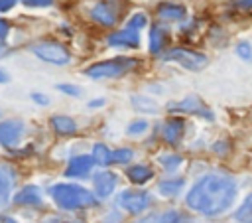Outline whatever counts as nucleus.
I'll use <instances>...</instances> for the list:
<instances>
[{
    "label": "nucleus",
    "instance_id": "nucleus-37",
    "mask_svg": "<svg viewBox=\"0 0 252 223\" xmlns=\"http://www.w3.org/2000/svg\"><path fill=\"white\" fill-rule=\"evenodd\" d=\"M4 223H16V221H12V219H6V221H4Z\"/></svg>",
    "mask_w": 252,
    "mask_h": 223
},
{
    "label": "nucleus",
    "instance_id": "nucleus-17",
    "mask_svg": "<svg viewBox=\"0 0 252 223\" xmlns=\"http://www.w3.org/2000/svg\"><path fill=\"white\" fill-rule=\"evenodd\" d=\"M179 221H181V217L175 211H167V213H154V215L142 217L136 223H179Z\"/></svg>",
    "mask_w": 252,
    "mask_h": 223
},
{
    "label": "nucleus",
    "instance_id": "nucleus-20",
    "mask_svg": "<svg viewBox=\"0 0 252 223\" xmlns=\"http://www.w3.org/2000/svg\"><path fill=\"white\" fill-rule=\"evenodd\" d=\"M93 160H94L96 164H100V166L112 164V160H110V150H108L104 144H94V148H93Z\"/></svg>",
    "mask_w": 252,
    "mask_h": 223
},
{
    "label": "nucleus",
    "instance_id": "nucleus-13",
    "mask_svg": "<svg viewBox=\"0 0 252 223\" xmlns=\"http://www.w3.org/2000/svg\"><path fill=\"white\" fill-rule=\"evenodd\" d=\"M169 109H171V111H183V112H199V114L211 118V112H207V109L201 105V101H199L197 97H189V99H185V101H181V103L171 105Z\"/></svg>",
    "mask_w": 252,
    "mask_h": 223
},
{
    "label": "nucleus",
    "instance_id": "nucleus-2",
    "mask_svg": "<svg viewBox=\"0 0 252 223\" xmlns=\"http://www.w3.org/2000/svg\"><path fill=\"white\" fill-rule=\"evenodd\" d=\"M51 197L61 209H81V207H93L96 203L94 195L75 184H57L51 187Z\"/></svg>",
    "mask_w": 252,
    "mask_h": 223
},
{
    "label": "nucleus",
    "instance_id": "nucleus-9",
    "mask_svg": "<svg viewBox=\"0 0 252 223\" xmlns=\"http://www.w3.org/2000/svg\"><path fill=\"white\" fill-rule=\"evenodd\" d=\"M108 43L114 45V47H138V45H140L138 30L126 28V30L114 32V34L108 36Z\"/></svg>",
    "mask_w": 252,
    "mask_h": 223
},
{
    "label": "nucleus",
    "instance_id": "nucleus-4",
    "mask_svg": "<svg viewBox=\"0 0 252 223\" xmlns=\"http://www.w3.org/2000/svg\"><path fill=\"white\" fill-rule=\"evenodd\" d=\"M163 59L165 61H175V63H179V65H183V67H187L191 71L203 69L207 65V61H209L207 55L197 53V51H191V49H185V47H175V49L167 51L163 55Z\"/></svg>",
    "mask_w": 252,
    "mask_h": 223
},
{
    "label": "nucleus",
    "instance_id": "nucleus-15",
    "mask_svg": "<svg viewBox=\"0 0 252 223\" xmlns=\"http://www.w3.org/2000/svg\"><path fill=\"white\" fill-rule=\"evenodd\" d=\"M181 132H183V120L181 118H169L163 124V138L169 144H175L181 138Z\"/></svg>",
    "mask_w": 252,
    "mask_h": 223
},
{
    "label": "nucleus",
    "instance_id": "nucleus-22",
    "mask_svg": "<svg viewBox=\"0 0 252 223\" xmlns=\"http://www.w3.org/2000/svg\"><path fill=\"white\" fill-rule=\"evenodd\" d=\"M132 105L138 109V111H144V112H158V105L146 97H132Z\"/></svg>",
    "mask_w": 252,
    "mask_h": 223
},
{
    "label": "nucleus",
    "instance_id": "nucleus-3",
    "mask_svg": "<svg viewBox=\"0 0 252 223\" xmlns=\"http://www.w3.org/2000/svg\"><path fill=\"white\" fill-rule=\"evenodd\" d=\"M136 65V61L132 57H114L108 61H100L94 63L91 67H87V75L93 79H108V77H120L126 71H130Z\"/></svg>",
    "mask_w": 252,
    "mask_h": 223
},
{
    "label": "nucleus",
    "instance_id": "nucleus-27",
    "mask_svg": "<svg viewBox=\"0 0 252 223\" xmlns=\"http://www.w3.org/2000/svg\"><path fill=\"white\" fill-rule=\"evenodd\" d=\"M146 128H148V122L136 120V122H132V124L128 126V134H140V132H144Z\"/></svg>",
    "mask_w": 252,
    "mask_h": 223
},
{
    "label": "nucleus",
    "instance_id": "nucleus-12",
    "mask_svg": "<svg viewBox=\"0 0 252 223\" xmlns=\"http://www.w3.org/2000/svg\"><path fill=\"white\" fill-rule=\"evenodd\" d=\"M18 205H41V191L35 186H26L14 197Z\"/></svg>",
    "mask_w": 252,
    "mask_h": 223
},
{
    "label": "nucleus",
    "instance_id": "nucleus-16",
    "mask_svg": "<svg viewBox=\"0 0 252 223\" xmlns=\"http://www.w3.org/2000/svg\"><path fill=\"white\" fill-rule=\"evenodd\" d=\"M51 126H53V130L59 132V134H73V132L77 130L75 120L69 118V116H61V114L51 116Z\"/></svg>",
    "mask_w": 252,
    "mask_h": 223
},
{
    "label": "nucleus",
    "instance_id": "nucleus-6",
    "mask_svg": "<svg viewBox=\"0 0 252 223\" xmlns=\"http://www.w3.org/2000/svg\"><path fill=\"white\" fill-rule=\"evenodd\" d=\"M118 205L130 213H140L150 205V193L142 189H128L118 195Z\"/></svg>",
    "mask_w": 252,
    "mask_h": 223
},
{
    "label": "nucleus",
    "instance_id": "nucleus-35",
    "mask_svg": "<svg viewBox=\"0 0 252 223\" xmlns=\"http://www.w3.org/2000/svg\"><path fill=\"white\" fill-rule=\"evenodd\" d=\"M4 81H8V75L4 71H0V83H4Z\"/></svg>",
    "mask_w": 252,
    "mask_h": 223
},
{
    "label": "nucleus",
    "instance_id": "nucleus-40",
    "mask_svg": "<svg viewBox=\"0 0 252 223\" xmlns=\"http://www.w3.org/2000/svg\"><path fill=\"white\" fill-rule=\"evenodd\" d=\"M51 223H55V221H51Z\"/></svg>",
    "mask_w": 252,
    "mask_h": 223
},
{
    "label": "nucleus",
    "instance_id": "nucleus-25",
    "mask_svg": "<svg viewBox=\"0 0 252 223\" xmlns=\"http://www.w3.org/2000/svg\"><path fill=\"white\" fill-rule=\"evenodd\" d=\"M159 164H163L165 170H175L181 164V158L179 156H159Z\"/></svg>",
    "mask_w": 252,
    "mask_h": 223
},
{
    "label": "nucleus",
    "instance_id": "nucleus-26",
    "mask_svg": "<svg viewBox=\"0 0 252 223\" xmlns=\"http://www.w3.org/2000/svg\"><path fill=\"white\" fill-rule=\"evenodd\" d=\"M146 26V16L144 14H134L130 20H128V26L126 28H132V30H140Z\"/></svg>",
    "mask_w": 252,
    "mask_h": 223
},
{
    "label": "nucleus",
    "instance_id": "nucleus-31",
    "mask_svg": "<svg viewBox=\"0 0 252 223\" xmlns=\"http://www.w3.org/2000/svg\"><path fill=\"white\" fill-rule=\"evenodd\" d=\"M238 55L244 57V59H250V55H252V53H250V45H248V43H240V45H238Z\"/></svg>",
    "mask_w": 252,
    "mask_h": 223
},
{
    "label": "nucleus",
    "instance_id": "nucleus-11",
    "mask_svg": "<svg viewBox=\"0 0 252 223\" xmlns=\"http://www.w3.org/2000/svg\"><path fill=\"white\" fill-rule=\"evenodd\" d=\"M91 16L94 22H98L102 26H112L116 22V12L108 2H98L96 6H93Z\"/></svg>",
    "mask_w": 252,
    "mask_h": 223
},
{
    "label": "nucleus",
    "instance_id": "nucleus-14",
    "mask_svg": "<svg viewBox=\"0 0 252 223\" xmlns=\"http://www.w3.org/2000/svg\"><path fill=\"white\" fill-rule=\"evenodd\" d=\"M158 16L163 18V20H183L185 18V8L181 4L165 2V4L158 6Z\"/></svg>",
    "mask_w": 252,
    "mask_h": 223
},
{
    "label": "nucleus",
    "instance_id": "nucleus-28",
    "mask_svg": "<svg viewBox=\"0 0 252 223\" xmlns=\"http://www.w3.org/2000/svg\"><path fill=\"white\" fill-rule=\"evenodd\" d=\"M250 213H252V195L248 197L246 205H242V207H240V211L236 213V219H244V217H250Z\"/></svg>",
    "mask_w": 252,
    "mask_h": 223
},
{
    "label": "nucleus",
    "instance_id": "nucleus-32",
    "mask_svg": "<svg viewBox=\"0 0 252 223\" xmlns=\"http://www.w3.org/2000/svg\"><path fill=\"white\" fill-rule=\"evenodd\" d=\"M18 0H0V12H8Z\"/></svg>",
    "mask_w": 252,
    "mask_h": 223
},
{
    "label": "nucleus",
    "instance_id": "nucleus-36",
    "mask_svg": "<svg viewBox=\"0 0 252 223\" xmlns=\"http://www.w3.org/2000/svg\"><path fill=\"white\" fill-rule=\"evenodd\" d=\"M102 103H104V101H102V99H98V101H93V103H91V107H98V105H102Z\"/></svg>",
    "mask_w": 252,
    "mask_h": 223
},
{
    "label": "nucleus",
    "instance_id": "nucleus-34",
    "mask_svg": "<svg viewBox=\"0 0 252 223\" xmlns=\"http://www.w3.org/2000/svg\"><path fill=\"white\" fill-rule=\"evenodd\" d=\"M6 36H8V24L4 20H0V39L6 37Z\"/></svg>",
    "mask_w": 252,
    "mask_h": 223
},
{
    "label": "nucleus",
    "instance_id": "nucleus-10",
    "mask_svg": "<svg viewBox=\"0 0 252 223\" xmlns=\"http://www.w3.org/2000/svg\"><path fill=\"white\" fill-rule=\"evenodd\" d=\"M93 164H94L93 156H77V158H73V160L69 162L65 174H67V176H73V178H83V176H87V174L91 172Z\"/></svg>",
    "mask_w": 252,
    "mask_h": 223
},
{
    "label": "nucleus",
    "instance_id": "nucleus-8",
    "mask_svg": "<svg viewBox=\"0 0 252 223\" xmlns=\"http://www.w3.org/2000/svg\"><path fill=\"white\" fill-rule=\"evenodd\" d=\"M93 186H94V191H96L98 197H106V195H110V193L114 191V187L118 186V176L112 174V172H108V170H102V172H98V174L94 176Z\"/></svg>",
    "mask_w": 252,
    "mask_h": 223
},
{
    "label": "nucleus",
    "instance_id": "nucleus-38",
    "mask_svg": "<svg viewBox=\"0 0 252 223\" xmlns=\"http://www.w3.org/2000/svg\"><path fill=\"white\" fill-rule=\"evenodd\" d=\"M248 4H252V0H250V2H248ZM248 4H246V6H248Z\"/></svg>",
    "mask_w": 252,
    "mask_h": 223
},
{
    "label": "nucleus",
    "instance_id": "nucleus-18",
    "mask_svg": "<svg viewBox=\"0 0 252 223\" xmlns=\"http://www.w3.org/2000/svg\"><path fill=\"white\" fill-rule=\"evenodd\" d=\"M163 45H165V32L161 28L154 26L150 30V51L152 53H159Z\"/></svg>",
    "mask_w": 252,
    "mask_h": 223
},
{
    "label": "nucleus",
    "instance_id": "nucleus-39",
    "mask_svg": "<svg viewBox=\"0 0 252 223\" xmlns=\"http://www.w3.org/2000/svg\"><path fill=\"white\" fill-rule=\"evenodd\" d=\"M0 51H2V45H0Z\"/></svg>",
    "mask_w": 252,
    "mask_h": 223
},
{
    "label": "nucleus",
    "instance_id": "nucleus-7",
    "mask_svg": "<svg viewBox=\"0 0 252 223\" xmlns=\"http://www.w3.org/2000/svg\"><path fill=\"white\" fill-rule=\"evenodd\" d=\"M24 134V124L20 120H6L0 122V144L6 148H12L20 142Z\"/></svg>",
    "mask_w": 252,
    "mask_h": 223
},
{
    "label": "nucleus",
    "instance_id": "nucleus-19",
    "mask_svg": "<svg viewBox=\"0 0 252 223\" xmlns=\"http://www.w3.org/2000/svg\"><path fill=\"white\" fill-rule=\"evenodd\" d=\"M126 174H128V178H130L134 184H146V182L152 178V170L146 168V166H132Z\"/></svg>",
    "mask_w": 252,
    "mask_h": 223
},
{
    "label": "nucleus",
    "instance_id": "nucleus-21",
    "mask_svg": "<svg viewBox=\"0 0 252 223\" xmlns=\"http://www.w3.org/2000/svg\"><path fill=\"white\" fill-rule=\"evenodd\" d=\"M10 187H12V178H8L6 168H0V203H4L8 199Z\"/></svg>",
    "mask_w": 252,
    "mask_h": 223
},
{
    "label": "nucleus",
    "instance_id": "nucleus-23",
    "mask_svg": "<svg viewBox=\"0 0 252 223\" xmlns=\"http://www.w3.org/2000/svg\"><path fill=\"white\" fill-rule=\"evenodd\" d=\"M181 186H183V180H169V182H163L159 186V191L163 195H175L181 189Z\"/></svg>",
    "mask_w": 252,
    "mask_h": 223
},
{
    "label": "nucleus",
    "instance_id": "nucleus-30",
    "mask_svg": "<svg viewBox=\"0 0 252 223\" xmlns=\"http://www.w3.org/2000/svg\"><path fill=\"white\" fill-rule=\"evenodd\" d=\"M26 6H35V8H41V6H49L53 0H22Z\"/></svg>",
    "mask_w": 252,
    "mask_h": 223
},
{
    "label": "nucleus",
    "instance_id": "nucleus-5",
    "mask_svg": "<svg viewBox=\"0 0 252 223\" xmlns=\"http://www.w3.org/2000/svg\"><path fill=\"white\" fill-rule=\"evenodd\" d=\"M32 51H33L39 59H43V61H47V63H55V65H65V63L71 59L69 51H67L63 45L55 43V41H41V43H35V45L32 47Z\"/></svg>",
    "mask_w": 252,
    "mask_h": 223
},
{
    "label": "nucleus",
    "instance_id": "nucleus-1",
    "mask_svg": "<svg viewBox=\"0 0 252 223\" xmlns=\"http://www.w3.org/2000/svg\"><path fill=\"white\" fill-rule=\"evenodd\" d=\"M236 197V182L222 174L203 176L187 193V205L203 215H219L226 211Z\"/></svg>",
    "mask_w": 252,
    "mask_h": 223
},
{
    "label": "nucleus",
    "instance_id": "nucleus-33",
    "mask_svg": "<svg viewBox=\"0 0 252 223\" xmlns=\"http://www.w3.org/2000/svg\"><path fill=\"white\" fill-rule=\"evenodd\" d=\"M32 99H33L35 103H41V105H47V103H49V99H47V97H43V95H39V93H33V95H32Z\"/></svg>",
    "mask_w": 252,
    "mask_h": 223
},
{
    "label": "nucleus",
    "instance_id": "nucleus-24",
    "mask_svg": "<svg viewBox=\"0 0 252 223\" xmlns=\"http://www.w3.org/2000/svg\"><path fill=\"white\" fill-rule=\"evenodd\" d=\"M110 160H112L114 164H126V162L132 160V150H128V148L114 150V152H110Z\"/></svg>",
    "mask_w": 252,
    "mask_h": 223
},
{
    "label": "nucleus",
    "instance_id": "nucleus-29",
    "mask_svg": "<svg viewBox=\"0 0 252 223\" xmlns=\"http://www.w3.org/2000/svg\"><path fill=\"white\" fill-rule=\"evenodd\" d=\"M59 91H63L67 95H73V97H79L81 95V89L75 87V85H59Z\"/></svg>",
    "mask_w": 252,
    "mask_h": 223
}]
</instances>
